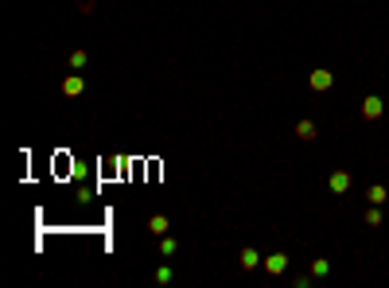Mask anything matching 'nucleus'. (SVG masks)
I'll use <instances>...</instances> for the list:
<instances>
[{"instance_id":"7ed1b4c3","label":"nucleus","mask_w":389,"mask_h":288,"mask_svg":"<svg viewBox=\"0 0 389 288\" xmlns=\"http://www.w3.org/2000/svg\"><path fill=\"white\" fill-rule=\"evenodd\" d=\"M327 187H331V191H335V195H343V191H346V187H350V171H335V176H331V179H327Z\"/></svg>"},{"instance_id":"6e6552de","label":"nucleus","mask_w":389,"mask_h":288,"mask_svg":"<svg viewBox=\"0 0 389 288\" xmlns=\"http://www.w3.org/2000/svg\"><path fill=\"white\" fill-rule=\"evenodd\" d=\"M171 280H175V269H171V265H160V269H156V284H171Z\"/></svg>"},{"instance_id":"f257e3e1","label":"nucleus","mask_w":389,"mask_h":288,"mask_svg":"<svg viewBox=\"0 0 389 288\" xmlns=\"http://www.w3.org/2000/svg\"><path fill=\"white\" fill-rule=\"evenodd\" d=\"M261 265H265L268 273H273V277H277V273H284V269H288V257H284V253H268L265 261H261Z\"/></svg>"},{"instance_id":"1a4fd4ad","label":"nucleus","mask_w":389,"mask_h":288,"mask_svg":"<svg viewBox=\"0 0 389 288\" xmlns=\"http://www.w3.org/2000/svg\"><path fill=\"white\" fill-rule=\"evenodd\" d=\"M253 265H261L257 249H242V269H253Z\"/></svg>"},{"instance_id":"9b49d317","label":"nucleus","mask_w":389,"mask_h":288,"mask_svg":"<svg viewBox=\"0 0 389 288\" xmlns=\"http://www.w3.org/2000/svg\"><path fill=\"white\" fill-rule=\"evenodd\" d=\"M327 257H315V261H311V273H315V277H327Z\"/></svg>"},{"instance_id":"f03ea898","label":"nucleus","mask_w":389,"mask_h":288,"mask_svg":"<svg viewBox=\"0 0 389 288\" xmlns=\"http://www.w3.org/2000/svg\"><path fill=\"white\" fill-rule=\"evenodd\" d=\"M82 90H86V78H82V74H70L67 82H63V94H67V98H78Z\"/></svg>"},{"instance_id":"0eeeda50","label":"nucleus","mask_w":389,"mask_h":288,"mask_svg":"<svg viewBox=\"0 0 389 288\" xmlns=\"http://www.w3.org/2000/svg\"><path fill=\"white\" fill-rule=\"evenodd\" d=\"M160 253H164V257H175V253H179V242L164 234V238H160Z\"/></svg>"},{"instance_id":"ddd939ff","label":"nucleus","mask_w":389,"mask_h":288,"mask_svg":"<svg viewBox=\"0 0 389 288\" xmlns=\"http://www.w3.org/2000/svg\"><path fill=\"white\" fill-rule=\"evenodd\" d=\"M70 67H74V70L86 67V51H74V55H70Z\"/></svg>"},{"instance_id":"20e7f679","label":"nucleus","mask_w":389,"mask_h":288,"mask_svg":"<svg viewBox=\"0 0 389 288\" xmlns=\"http://www.w3.org/2000/svg\"><path fill=\"white\" fill-rule=\"evenodd\" d=\"M378 113H381V98H374V94H370V98L362 101V117H366V121H374Z\"/></svg>"},{"instance_id":"9d476101","label":"nucleus","mask_w":389,"mask_h":288,"mask_svg":"<svg viewBox=\"0 0 389 288\" xmlns=\"http://www.w3.org/2000/svg\"><path fill=\"white\" fill-rule=\"evenodd\" d=\"M296 136H304V140H311V136H315V125H311V121H300V125H296Z\"/></svg>"},{"instance_id":"39448f33","label":"nucleus","mask_w":389,"mask_h":288,"mask_svg":"<svg viewBox=\"0 0 389 288\" xmlns=\"http://www.w3.org/2000/svg\"><path fill=\"white\" fill-rule=\"evenodd\" d=\"M148 234L164 238V234H167V214H152V218H148Z\"/></svg>"},{"instance_id":"423d86ee","label":"nucleus","mask_w":389,"mask_h":288,"mask_svg":"<svg viewBox=\"0 0 389 288\" xmlns=\"http://www.w3.org/2000/svg\"><path fill=\"white\" fill-rule=\"evenodd\" d=\"M331 86V70H315L311 74V90H327Z\"/></svg>"},{"instance_id":"f8f14e48","label":"nucleus","mask_w":389,"mask_h":288,"mask_svg":"<svg viewBox=\"0 0 389 288\" xmlns=\"http://www.w3.org/2000/svg\"><path fill=\"white\" fill-rule=\"evenodd\" d=\"M370 203H374V207L385 203V187H381V183H378V187H370Z\"/></svg>"}]
</instances>
